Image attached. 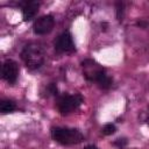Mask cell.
<instances>
[{
	"instance_id": "6da1fadb",
	"label": "cell",
	"mask_w": 149,
	"mask_h": 149,
	"mask_svg": "<svg viewBox=\"0 0 149 149\" xmlns=\"http://www.w3.org/2000/svg\"><path fill=\"white\" fill-rule=\"evenodd\" d=\"M84 68V77L90 81H95L99 87L107 90L112 86L113 79L106 74L105 70L101 69L93 59H85L81 63Z\"/></svg>"
},
{
	"instance_id": "7a4b0ae2",
	"label": "cell",
	"mask_w": 149,
	"mask_h": 149,
	"mask_svg": "<svg viewBox=\"0 0 149 149\" xmlns=\"http://www.w3.org/2000/svg\"><path fill=\"white\" fill-rule=\"evenodd\" d=\"M21 58L29 70H36L44 62V51L40 44L29 43L22 49Z\"/></svg>"
},
{
	"instance_id": "3957f363",
	"label": "cell",
	"mask_w": 149,
	"mask_h": 149,
	"mask_svg": "<svg viewBox=\"0 0 149 149\" xmlns=\"http://www.w3.org/2000/svg\"><path fill=\"white\" fill-rule=\"evenodd\" d=\"M51 137L63 146H72L83 142L84 135L76 128L54 127L51 128Z\"/></svg>"
},
{
	"instance_id": "277c9868",
	"label": "cell",
	"mask_w": 149,
	"mask_h": 149,
	"mask_svg": "<svg viewBox=\"0 0 149 149\" xmlns=\"http://www.w3.org/2000/svg\"><path fill=\"white\" fill-rule=\"evenodd\" d=\"M84 101L80 94H65L62 95L57 101V108L62 115H68L77 109Z\"/></svg>"
},
{
	"instance_id": "5b68a950",
	"label": "cell",
	"mask_w": 149,
	"mask_h": 149,
	"mask_svg": "<svg viewBox=\"0 0 149 149\" xmlns=\"http://www.w3.org/2000/svg\"><path fill=\"white\" fill-rule=\"evenodd\" d=\"M54 26H55L54 16L52 15H43L34 22L33 30L36 35H45L52 30Z\"/></svg>"
},
{
	"instance_id": "8992f818",
	"label": "cell",
	"mask_w": 149,
	"mask_h": 149,
	"mask_svg": "<svg viewBox=\"0 0 149 149\" xmlns=\"http://www.w3.org/2000/svg\"><path fill=\"white\" fill-rule=\"evenodd\" d=\"M19 77V65L13 59H6L2 64V78L9 83L14 84Z\"/></svg>"
},
{
	"instance_id": "52a82bcc",
	"label": "cell",
	"mask_w": 149,
	"mask_h": 149,
	"mask_svg": "<svg viewBox=\"0 0 149 149\" xmlns=\"http://www.w3.org/2000/svg\"><path fill=\"white\" fill-rule=\"evenodd\" d=\"M55 49L58 52H72L74 50V43L71 34L68 31L61 34L55 42Z\"/></svg>"
},
{
	"instance_id": "ba28073f",
	"label": "cell",
	"mask_w": 149,
	"mask_h": 149,
	"mask_svg": "<svg viewBox=\"0 0 149 149\" xmlns=\"http://www.w3.org/2000/svg\"><path fill=\"white\" fill-rule=\"evenodd\" d=\"M40 8V3L37 1H27L23 3L22 6V16L24 21H29L31 20L36 13L38 12Z\"/></svg>"
},
{
	"instance_id": "9c48e42d",
	"label": "cell",
	"mask_w": 149,
	"mask_h": 149,
	"mask_svg": "<svg viewBox=\"0 0 149 149\" xmlns=\"http://www.w3.org/2000/svg\"><path fill=\"white\" fill-rule=\"evenodd\" d=\"M16 109V105L13 100L9 99H3L0 102V112L6 114V113H12L13 111Z\"/></svg>"
},
{
	"instance_id": "30bf717a",
	"label": "cell",
	"mask_w": 149,
	"mask_h": 149,
	"mask_svg": "<svg viewBox=\"0 0 149 149\" xmlns=\"http://www.w3.org/2000/svg\"><path fill=\"white\" fill-rule=\"evenodd\" d=\"M116 6V19L119 22H122L123 19V8H125V3L122 1H119L115 3Z\"/></svg>"
},
{
	"instance_id": "8fae6325",
	"label": "cell",
	"mask_w": 149,
	"mask_h": 149,
	"mask_svg": "<svg viewBox=\"0 0 149 149\" xmlns=\"http://www.w3.org/2000/svg\"><path fill=\"white\" fill-rule=\"evenodd\" d=\"M115 130H116V128L113 123H107L102 127V134L104 135H112L115 133Z\"/></svg>"
},
{
	"instance_id": "7c38bea8",
	"label": "cell",
	"mask_w": 149,
	"mask_h": 149,
	"mask_svg": "<svg viewBox=\"0 0 149 149\" xmlns=\"http://www.w3.org/2000/svg\"><path fill=\"white\" fill-rule=\"evenodd\" d=\"M127 143H128V141H127V139L126 137H121V139H116L114 142H113V144L115 146V147H118V148H120V149H122V148H125L126 146H127Z\"/></svg>"
},
{
	"instance_id": "4fadbf2b",
	"label": "cell",
	"mask_w": 149,
	"mask_h": 149,
	"mask_svg": "<svg viewBox=\"0 0 149 149\" xmlns=\"http://www.w3.org/2000/svg\"><path fill=\"white\" fill-rule=\"evenodd\" d=\"M47 91H48V94H51V95H57V93H58L57 86H56V84H54V83H51V84L48 85Z\"/></svg>"
},
{
	"instance_id": "5bb4252c",
	"label": "cell",
	"mask_w": 149,
	"mask_h": 149,
	"mask_svg": "<svg viewBox=\"0 0 149 149\" xmlns=\"http://www.w3.org/2000/svg\"><path fill=\"white\" fill-rule=\"evenodd\" d=\"M136 26H139V27H147V22H144V21H137L136 22Z\"/></svg>"
},
{
	"instance_id": "9a60e30c",
	"label": "cell",
	"mask_w": 149,
	"mask_h": 149,
	"mask_svg": "<svg viewBox=\"0 0 149 149\" xmlns=\"http://www.w3.org/2000/svg\"><path fill=\"white\" fill-rule=\"evenodd\" d=\"M84 149H98L95 146H93V144H90V146H86Z\"/></svg>"
},
{
	"instance_id": "2e32d148",
	"label": "cell",
	"mask_w": 149,
	"mask_h": 149,
	"mask_svg": "<svg viewBox=\"0 0 149 149\" xmlns=\"http://www.w3.org/2000/svg\"><path fill=\"white\" fill-rule=\"evenodd\" d=\"M146 121L149 125V107H148V112H147V116H146Z\"/></svg>"
}]
</instances>
